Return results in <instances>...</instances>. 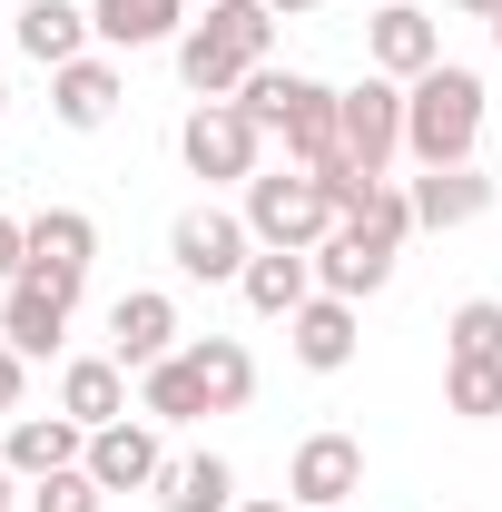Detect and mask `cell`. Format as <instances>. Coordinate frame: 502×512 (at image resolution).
<instances>
[{"instance_id": "7c38bea8", "label": "cell", "mask_w": 502, "mask_h": 512, "mask_svg": "<svg viewBox=\"0 0 502 512\" xmlns=\"http://www.w3.org/2000/svg\"><path fill=\"white\" fill-rule=\"evenodd\" d=\"M286 345H296V365H306V375H345V365H355V345H365L355 296H325V286H315L306 306L286 316Z\"/></svg>"}, {"instance_id": "d6986e66", "label": "cell", "mask_w": 502, "mask_h": 512, "mask_svg": "<svg viewBox=\"0 0 502 512\" xmlns=\"http://www.w3.org/2000/svg\"><path fill=\"white\" fill-rule=\"evenodd\" d=\"M10 40L30 50L40 69H69V60H89V40H99V20L79 10V0H30L20 20H10Z\"/></svg>"}, {"instance_id": "2e32d148", "label": "cell", "mask_w": 502, "mask_h": 512, "mask_svg": "<svg viewBox=\"0 0 502 512\" xmlns=\"http://www.w3.org/2000/svg\"><path fill=\"white\" fill-rule=\"evenodd\" d=\"M0 463H10L20 483H50L69 463H89V424H69V414H20L10 444H0Z\"/></svg>"}, {"instance_id": "1f68e13d", "label": "cell", "mask_w": 502, "mask_h": 512, "mask_svg": "<svg viewBox=\"0 0 502 512\" xmlns=\"http://www.w3.org/2000/svg\"><path fill=\"white\" fill-rule=\"evenodd\" d=\"M266 10H276V20H306V10H325V0H266Z\"/></svg>"}, {"instance_id": "4fadbf2b", "label": "cell", "mask_w": 502, "mask_h": 512, "mask_svg": "<svg viewBox=\"0 0 502 512\" xmlns=\"http://www.w3.org/2000/svg\"><path fill=\"white\" fill-rule=\"evenodd\" d=\"M365 50H375L384 79H424V69L443 60V30H434V10H414V0H375Z\"/></svg>"}, {"instance_id": "e575fe53", "label": "cell", "mask_w": 502, "mask_h": 512, "mask_svg": "<svg viewBox=\"0 0 502 512\" xmlns=\"http://www.w3.org/2000/svg\"><path fill=\"white\" fill-rule=\"evenodd\" d=\"M0 512H10V463H0Z\"/></svg>"}, {"instance_id": "8d00e7d4", "label": "cell", "mask_w": 502, "mask_h": 512, "mask_svg": "<svg viewBox=\"0 0 502 512\" xmlns=\"http://www.w3.org/2000/svg\"><path fill=\"white\" fill-rule=\"evenodd\" d=\"M0 40H10V20H0Z\"/></svg>"}, {"instance_id": "d4e9b609", "label": "cell", "mask_w": 502, "mask_h": 512, "mask_svg": "<svg viewBox=\"0 0 502 512\" xmlns=\"http://www.w3.org/2000/svg\"><path fill=\"white\" fill-rule=\"evenodd\" d=\"M188 365H197V384H207V404H217V414H237V404L256 394V355L237 345V335H197Z\"/></svg>"}, {"instance_id": "5bb4252c", "label": "cell", "mask_w": 502, "mask_h": 512, "mask_svg": "<svg viewBox=\"0 0 502 512\" xmlns=\"http://www.w3.org/2000/svg\"><path fill=\"white\" fill-rule=\"evenodd\" d=\"M69 316H79V296H69V286L10 276V296H0V345H20V355H60Z\"/></svg>"}, {"instance_id": "f1b7e54d", "label": "cell", "mask_w": 502, "mask_h": 512, "mask_svg": "<svg viewBox=\"0 0 502 512\" xmlns=\"http://www.w3.org/2000/svg\"><path fill=\"white\" fill-rule=\"evenodd\" d=\"M109 493L89 483V463H69V473H50V483H30V512H99Z\"/></svg>"}, {"instance_id": "83f0119b", "label": "cell", "mask_w": 502, "mask_h": 512, "mask_svg": "<svg viewBox=\"0 0 502 512\" xmlns=\"http://www.w3.org/2000/svg\"><path fill=\"white\" fill-rule=\"evenodd\" d=\"M453 355H502V296H473V306H453Z\"/></svg>"}, {"instance_id": "484cf974", "label": "cell", "mask_w": 502, "mask_h": 512, "mask_svg": "<svg viewBox=\"0 0 502 512\" xmlns=\"http://www.w3.org/2000/svg\"><path fill=\"white\" fill-rule=\"evenodd\" d=\"M443 404H453L463 424H493L502 414V355H453V365H443Z\"/></svg>"}, {"instance_id": "836d02e7", "label": "cell", "mask_w": 502, "mask_h": 512, "mask_svg": "<svg viewBox=\"0 0 502 512\" xmlns=\"http://www.w3.org/2000/svg\"><path fill=\"white\" fill-rule=\"evenodd\" d=\"M237 512H296V503H237Z\"/></svg>"}, {"instance_id": "6da1fadb", "label": "cell", "mask_w": 502, "mask_h": 512, "mask_svg": "<svg viewBox=\"0 0 502 512\" xmlns=\"http://www.w3.org/2000/svg\"><path fill=\"white\" fill-rule=\"evenodd\" d=\"M266 50H276V10L266 0H207V20L178 30V79L197 99H237L247 69H266Z\"/></svg>"}, {"instance_id": "44dd1931", "label": "cell", "mask_w": 502, "mask_h": 512, "mask_svg": "<svg viewBox=\"0 0 502 512\" xmlns=\"http://www.w3.org/2000/svg\"><path fill=\"white\" fill-rule=\"evenodd\" d=\"M237 296H247L256 316L286 325V316L315 296V256H296V247H256V256H247V276H237Z\"/></svg>"}, {"instance_id": "cb8c5ba5", "label": "cell", "mask_w": 502, "mask_h": 512, "mask_svg": "<svg viewBox=\"0 0 502 512\" xmlns=\"http://www.w3.org/2000/svg\"><path fill=\"white\" fill-rule=\"evenodd\" d=\"M138 414H148V424H197V414H217V404H207V384H197V365H188V345H178L168 365H148V375H138Z\"/></svg>"}, {"instance_id": "9c48e42d", "label": "cell", "mask_w": 502, "mask_h": 512, "mask_svg": "<svg viewBox=\"0 0 502 512\" xmlns=\"http://www.w3.org/2000/svg\"><path fill=\"white\" fill-rule=\"evenodd\" d=\"M30 227V256H20V276H40V286H89V256H99V227L79 217V207H40V217H20Z\"/></svg>"}, {"instance_id": "5b68a950", "label": "cell", "mask_w": 502, "mask_h": 512, "mask_svg": "<svg viewBox=\"0 0 502 512\" xmlns=\"http://www.w3.org/2000/svg\"><path fill=\"white\" fill-rule=\"evenodd\" d=\"M256 138H266V128H256L237 99H197L188 119H178V158H188V178H207V188H247L256 178Z\"/></svg>"}, {"instance_id": "ba28073f", "label": "cell", "mask_w": 502, "mask_h": 512, "mask_svg": "<svg viewBox=\"0 0 502 512\" xmlns=\"http://www.w3.org/2000/svg\"><path fill=\"white\" fill-rule=\"evenodd\" d=\"M365 493V444L355 434H306L296 463H286V503L296 512H345Z\"/></svg>"}, {"instance_id": "603a6c76", "label": "cell", "mask_w": 502, "mask_h": 512, "mask_svg": "<svg viewBox=\"0 0 502 512\" xmlns=\"http://www.w3.org/2000/svg\"><path fill=\"white\" fill-rule=\"evenodd\" d=\"M99 20V50H158L188 30V0H89Z\"/></svg>"}, {"instance_id": "f35d334b", "label": "cell", "mask_w": 502, "mask_h": 512, "mask_svg": "<svg viewBox=\"0 0 502 512\" xmlns=\"http://www.w3.org/2000/svg\"><path fill=\"white\" fill-rule=\"evenodd\" d=\"M345 512H355V503H345Z\"/></svg>"}, {"instance_id": "4316f807", "label": "cell", "mask_w": 502, "mask_h": 512, "mask_svg": "<svg viewBox=\"0 0 502 512\" xmlns=\"http://www.w3.org/2000/svg\"><path fill=\"white\" fill-rule=\"evenodd\" d=\"M345 227H365V237H384V247H404V237H424L414 227V188H394V178H375V188L345 207Z\"/></svg>"}, {"instance_id": "8fae6325", "label": "cell", "mask_w": 502, "mask_h": 512, "mask_svg": "<svg viewBox=\"0 0 502 512\" xmlns=\"http://www.w3.org/2000/svg\"><path fill=\"white\" fill-rule=\"evenodd\" d=\"M158 473H168V453H158V424H148V414L89 434V483H99V493H158Z\"/></svg>"}, {"instance_id": "4dcf8cb0", "label": "cell", "mask_w": 502, "mask_h": 512, "mask_svg": "<svg viewBox=\"0 0 502 512\" xmlns=\"http://www.w3.org/2000/svg\"><path fill=\"white\" fill-rule=\"evenodd\" d=\"M20 256H30V227H20V217H0V286L20 276Z\"/></svg>"}, {"instance_id": "3957f363", "label": "cell", "mask_w": 502, "mask_h": 512, "mask_svg": "<svg viewBox=\"0 0 502 512\" xmlns=\"http://www.w3.org/2000/svg\"><path fill=\"white\" fill-rule=\"evenodd\" d=\"M237 109H247L266 138H286L296 168H335V158H345V148H335V89L306 79V69H247Z\"/></svg>"}, {"instance_id": "277c9868", "label": "cell", "mask_w": 502, "mask_h": 512, "mask_svg": "<svg viewBox=\"0 0 502 512\" xmlns=\"http://www.w3.org/2000/svg\"><path fill=\"white\" fill-rule=\"evenodd\" d=\"M247 227H256V247H296L315 256L325 237H335V197H325V178L315 168H266V178H247Z\"/></svg>"}, {"instance_id": "74e56055", "label": "cell", "mask_w": 502, "mask_h": 512, "mask_svg": "<svg viewBox=\"0 0 502 512\" xmlns=\"http://www.w3.org/2000/svg\"><path fill=\"white\" fill-rule=\"evenodd\" d=\"M0 109H10V89H0Z\"/></svg>"}, {"instance_id": "30bf717a", "label": "cell", "mask_w": 502, "mask_h": 512, "mask_svg": "<svg viewBox=\"0 0 502 512\" xmlns=\"http://www.w3.org/2000/svg\"><path fill=\"white\" fill-rule=\"evenodd\" d=\"M109 355H119L128 375L168 365V355H178V296H158V286H128L119 306H109Z\"/></svg>"}, {"instance_id": "ffe728a7", "label": "cell", "mask_w": 502, "mask_h": 512, "mask_svg": "<svg viewBox=\"0 0 502 512\" xmlns=\"http://www.w3.org/2000/svg\"><path fill=\"white\" fill-rule=\"evenodd\" d=\"M158 512H237V463L227 453H168Z\"/></svg>"}, {"instance_id": "7402d4cb", "label": "cell", "mask_w": 502, "mask_h": 512, "mask_svg": "<svg viewBox=\"0 0 502 512\" xmlns=\"http://www.w3.org/2000/svg\"><path fill=\"white\" fill-rule=\"evenodd\" d=\"M483 207H493V178H483V168H424V178H414V227H424V237L473 227Z\"/></svg>"}, {"instance_id": "e0dca14e", "label": "cell", "mask_w": 502, "mask_h": 512, "mask_svg": "<svg viewBox=\"0 0 502 512\" xmlns=\"http://www.w3.org/2000/svg\"><path fill=\"white\" fill-rule=\"evenodd\" d=\"M119 99H128V79H119L109 50L50 69V109H60V128H109V119H119Z\"/></svg>"}, {"instance_id": "ac0fdd59", "label": "cell", "mask_w": 502, "mask_h": 512, "mask_svg": "<svg viewBox=\"0 0 502 512\" xmlns=\"http://www.w3.org/2000/svg\"><path fill=\"white\" fill-rule=\"evenodd\" d=\"M60 414L89 424V434L99 424H128V365L119 355H69L60 365Z\"/></svg>"}, {"instance_id": "f546056e", "label": "cell", "mask_w": 502, "mask_h": 512, "mask_svg": "<svg viewBox=\"0 0 502 512\" xmlns=\"http://www.w3.org/2000/svg\"><path fill=\"white\" fill-rule=\"evenodd\" d=\"M20 384H30V355H20V345H0V414H20Z\"/></svg>"}, {"instance_id": "d6a6232c", "label": "cell", "mask_w": 502, "mask_h": 512, "mask_svg": "<svg viewBox=\"0 0 502 512\" xmlns=\"http://www.w3.org/2000/svg\"><path fill=\"white\" fill-rule=\"evenodd\" d=\"M463 10H473V20H502V0H463Z\"/></svg>"}, {"instance_id": "d590c367", "label": "cell", "mask_w": 502, "mask_h": 512, "mask_svg": "<svg viewBox=\"0 0 502 512\" xmlns=\"http://www.w3.org/2000/svg\"><path fill=\"white\" fill-rule=\"evenodd\" d=\"M493 50H502V20H493Z\"/></svg>"}, {"instance_id": "9a60e30c", "label": "cell", "mask_w": 502, "mask_h": 512, "mask_svg": "<svg viewBox=\"0 0 502 512\" xmlns=\"http://www.w3.org/2000/svg\"><path fill=\"white\" fill-rule=\"evenodd\" d=\"M384 276H394V247L335 217V237L315 247V286H325V296H355V306H365V296H384Z\"/></svg>"}, {"instance_id": "8992f818", "label": "cell", "mask_w": 502, "mask_h": 512, "mask_svg": "<svg viewBox=\"0 0 502 512\" xmlns=\"http://www.w3.org/2000/svg\"><path fill=\"white\" fill-rule=\"evenodd\" d=\"M335 148H345L365 178H384V168H394V148H404V79L365 69L355 89H335Z\"/></svg>"}, {"instance_id": "7a4b0ae2", "label": "cell", "mask_w": 502, "mask_h": 512, "mask_svg": "<svg viewBox=\"0 0 502 512\" xmlns=\"http://www.w3.org/2000/svg\"><path fill=\"white\" fill-rule=\"evenodd\" d=\"M483 138V79L463 60H434L424 79H404V158L414 168H473Z\"/></svg>"}, {"instance_id": "52a82bcc", "label": "cell", "mask_w": 502, "mask_h": 512, "mask_svg": "<svg viewBox=\"0 0 502 512\" xmlns=\"http://www.w3.org/2000/svg\"><path fill=\"white\" fill-rule=\"evenodd\" d=\"M168 256H178V276H197V286H237L247 256H256L247 207H188V217L168 227Z\"/></svg>"}]
</instances>
